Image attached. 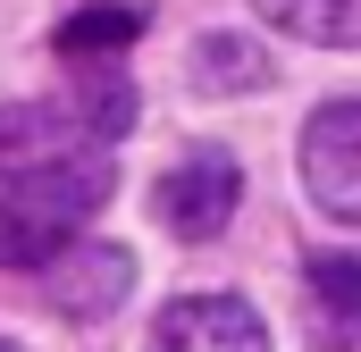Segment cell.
I'll use <instances>...</instances> for the list:
<instances>
[{
    "label": "cell",
    "instance_id": "obj_11",
    "mask_svg": "<svg viewBox=\"0 0 361 352\" xmlns=\"http://www.w3.org/2000/svg\"><path fill=\"white\" fill-rule=\"evenodd\" d=\"M135 34H143V8H126V0H92V8H76V17L59 25V59H118Z\"/></svg>",
    "mask_w": 361,
    "mask_h": 352
},
{
    "label": "cell",
    "instance_id": "obj_9",
    "mask_svg": "<svg viewBox=\"0 0 361 352\" xmlns=\"http://www.w3.org/2000/svg\"><path fill=\"white\" fill-rule=\"evenodd\" d=\"M261 25L286 42H319V51H361V0H252Z\"/></svg>",
    "mask_w": 361,
    "mask_h": 352
},
{
    "label": "cell",
    "instance_id": "obj_3",
    "mask_svg": "<svg viewBox=\"0 0 361 352\" xmlns=\"http://www.w3.org/2000/svg\"><path fill=\"white\" fill-rule=\"evenodd\" d=\"M302 193L319 218L361 227V101H319L302 126Z\"/></svg>",
    "mask_w": 361,
    "mask_h": 352
},
{
    "label": "cell",
    "instance_id": "obj_5",
    "mask_svg": "<svg viewBox=\"0 0 361 352\" xmlns=\"http://www.w3.org/2000/svg\"><path fill=\"white\" fill-rule=\"evenodd\" d=\"M42 294H51L68 319H109V310L135 294V252H126V244L76 235L59 260H42Z\"/></svg>",
    "mask_w": 361,
    "mask_h": 352
},
{
    "label": "cell",
    "instance_id": "obj_10",
    "mask_svg": "<svg viewBox=\"0 0 361 352\" xmlns=\"http://www.w3.org/2000/svg\"><path fill=\"white\" fill-rule=\"evenodd\" d=\"M277 68L261 42H244V34H202L193 42V84L202 92H261Z\"/></svg>",
    "mask_w": 361,
    "mask_h": 352
},
{
    "label": "cell",
    "instance_id": "obj_8",
    "mask_svg": "<svg viewBox=\"0 0 361 352\" xmlns=\"http://www.w3.org/2000/svg\"><path fill=\"white\" fill-rule=\"evenodd\" d=\"M68 143H85V126H76L68 109L0 101V184H8L17 168H34V160H51V151H68Z\"/></svg>",
    "mask_w": 361,
    "mask_h": 352
},
{
    "label": "cell",
    "instance_id": "obj_7",
    "mask_svg": "<svg viewBox=\"0 0 361 352\" xmlns=\"http://www.w3.org/2000/svg\"><path fill=\"white\" fill-rule=\"evenodd\" d=\"M76 92H68V118L85 126V143H118L135 126V84L118 76V59H68Z\"/></svg>",
    "mask_w": 361,
    "mask_h": 352
},
{
    "label": "cell",
    "instance_id": "obj_12",
    "mask_svg": "<svg viewBox=\"0 0 361 352\" xmlns=\"http://www.w3.org/2000/svg\"><path fill=\"white\" fill-rule=\"evenodd\" d=\"M0 352H17V344H8V336H0Z\"/></svg>",
    "mask_w": 361,
    "mask_h": 352
},
{
    "label": "cell",
    "instance_id": "obj_4",
    "mask_svg": "<svg viewBox=\"0 0 361 352\" xmlns=\"http://www.w3.org/2000/svg\"><path fill=\"white\" fill-rule=\"evenodd\" d=\"M143 352H269V327L244 294H177Z\"/></svg>",
    "mask_w": 361,
    "mask_h": 352
},
{
    "label": "cell",
    "instance_id": "obj_2",
    "mask_svg": "<svg viewBox=\"0 0 361 352\" xmlns=\"http://www.w3.org/2000/svg\"><path fill=\"white\" fill-rule=\"evenodd\" d=\"M235 201H244V168H235V151H185L177 168L152 184V218H160L177 244H210V235H227Z\"/></svg>",
    "mask_w": 361,
    "mask_h": 352
},
{
    "label": "cell",
    "instance_id": "obj_6",
    "mask_svg": "<svg viewBox=\"0 0 361 352\" xmlns=\"http://www.w3.org/2000/svg\"><path fill=\"white\" fill-rule=\"evenodd\" d=\"M302 294H311V336H319L328 352H353L361 344V252L311 260Z\"/></svg>",
    "mask_w": 361,
    "mask_h": 352
},
{
    "label": "cell",
    "instance_id": "obj_1",
    "mask_svg": "<svg viewBox=\"0 0 361 352\" xmlns=\"http://www.w3.org/2000/svg\"><path fill=\"white\" fill-rule=\"evenodd\" d=\"M109 151L101 143H68L34 168H17L0 184V268H42L59 260L109 201Z\"/></svg>",
    "mask_w": 361,
    "mask_h": 352
}]
</instances>
